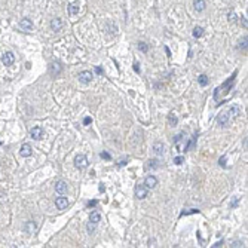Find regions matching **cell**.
I'll return each instance as SVG.
<instances>
[{
    "instance_id": "27",
    "label": "cell",
    "mask_w": 248,
    "mask_h": 248,
    "mask_svg": "<svg viewBox=\"0 0 248 248\" xmlns=\"http://www.w3.org/2000/svg\"><path fill=\"white\" fill-rule=\"evenodd\" d=\"M195 141H196V135H195V137L192 138V140L189 141V144L186 146V147H184V152H187V150H190V147H193V146H195Z\"/></svg>"
},
{
    "instance_id": "39",
    "label": "cell",
    "mask_w": 248,
    "mask_h": 248,
    "mask_svg": "<svg viewBox=\"0 0 248 248\" xmlns=\"http://www.w3.org/2000/svg\"><path fill=\"white\" fill-rule=\"evenodd\" d=\"M95 71H97V73H98V74H101V73H103V71H101V69H100V67H97V69H95Z\"/></svg>"
},
{
    "instance_id": "35",
    "label": "cell",
    "mask_w": 248,
    "mask_h": 248,
    "mask_svg": "<svg viewBox=\"0 0 248 248\" xmlns=\"http://www.w3.org/2000/svg\"><path fill=\"white\" fill-rule=\"evenodd\" d=\"M91 122H92V119H91V118H85V120H83V125H89Z\"/></svg>"
},
{
    "instance_id": "4",
    "label": "cell",
    "mask_w": 248,
    "mask_h": 248,
    "mask_svg": "<svg viewBox=\"0 0 248 248\" xmlns=\"http://www.w3.org/2000/svg\"><path fill=\"white\" fill-rule=\"evenodd\" d=\"M30 135H31V138H34V140L39 141V140L43 138V129L40 126H33L30 129Z\"/></svg>"
},
{
    "instance_id": "18",
    "label": "cell",
    "mask_w": 248,
    "mask_h": 248,
    "mask_svg": "<svg viewBox=\"0 0 248 248\" xmlns=\"http://www.w3.org/2000/svg\"><path fill=\"white\" fill-rule=\"evenodd\" d=\"M60 71H61L60 62H52V64H51V73H52V74H58Z\"/></svg>"
},
{
    "instance_id": "26",
    "label": "cell",
    "mask_w": 248,
    "mask_h": 248,
    "mask_svg": "<svg viewBox=\"0 0 248 248\" xmlns=\"http://www.w3.org/2000/svg\"><path fill=\"white\" fill-rule=\"evenodd\" d=\"M138 49H140L141 52H147V51H149V46H147V43L140 42V43H138Z\"/></svg>"
},
{
    "instance_id": "20",
    "label": "cell",
    "mask_w": 248,
    "mask_h": 248,
    "mask_svg": "<svg viewBox=\"0 0 248 248\" xmlns=\"http://www.w3.org/2000/svg\"><path fill=\"white\" fill-rule=\"evenodd\" d=\"M34 230H36V223L34 222H27V224H26L27 233H33Z\"/></svg>"
},
{
    "instance_id": "6",
    "label": "cell",
    "mask_w": 248,
    "mask_h": 248,
    "mask_svg": "<svg viewBox=\"0 0 248 248\" xmlns=\"http://www.w3.org/2000/svg\"><path fill=\"white\" fill-rule=\"evenodd\" d=\"M55 206L58 208V210H66L67 206H69V199L64 196H60L55 199Z\"/></svg>"
},
{
    "instance_id": "33",
    "label": "cell",
    "mask_w": 248,
    "mask_h": 248,
    "mask_svg": "<svg viewBox=\"0 0 248 248\" xmlns=\"http://www.w3.org/2000/svg\"><path fill=\"white\" fill-rule=\"evenodd\" d=\"M134 71H135V73H140V71H141V70H140V64H138V62H134Z\"/></svg>"
},
{
    "instance_id": "29",
    "label": "cell",
    "mask_w": 248,
    "mask_h": 248,
    "mask_svg": "<svg viewBox=\"0 0 248 248\" xmlns=\"http://www.w3.org/2000/svg\"><path fill=\"white\" fill-rule=\"evenodd\" d=\"M183 162H184V158H183V156H177V158H174V163H175V165H181Z\"/></svg>"
},
{
    "instance_id": "12",
    "label": "cell",
    "mask_w": 248,
    "mask_h": 248,
    "mask_svg": "<svg viewBox=\"0 0 248 248\" xmlns=\"http://www.w3.org/2000/svg\"><path fill=\"white\" fill-rule=\"evenodd\" d=\"M229 113L227 111H224V113H222V114H218V118H217V122H218V125H222V126H226L227 123H229Z\"/></svg>"
},
{
    "instance_id": "34",
    "label": "cell",
    "mask_w": 248,
    "mask_h": 248,
    "mask_svg": "<svg viewBox=\"0 0 248 248\" xmlns=\"http://www.w3.org/2000/svg\"><path fill=\"white\" fill-rule=\"evenodd\" d=\"M218 163H220L222 166H226V156H223V158H220V161H218Z\"/></svg>"
},
{
    "instance_id": "5",
    "label": "cell",
    "mask_w": 248,
    "mask_h": 248,
    "mask_svg": "<svg viewBox=\"0 0 248 248\" xmlns=\"http://www.w3.org/2000/svg\"><path fill=\"white\" fill-rule=\"evenodd\" d=\"M146 196H147V187L144 184H138L135 187V198L137 199H144Z\"/></svg>"
},
{
    "instance_id": "9",
    "label": "cell",
    "mask_w": 248,
    "mask_h": 248,
    "mask_svg": "<svg viewBox=\"0 0 248 248\" xmlns=\"http://www.w3.org/2000/svg\"><path fill=\"white\" fill-rule=\"evenodd\" d=\"M92 73L91 71H80L79 73V80L82 82V83H89L91 80H92Z\"/></svg>"
},
{
    "instance_id": "38",
    "label": "cell",
    "mask_w": 248,
    "mask_h": 248,
    "mask_svg": "<svg viewBox=\"0 0 248 248\" xmlns=\"http://www.w3.org/2000/svg\"><path fill=\"white\" fill-rule=\"evenodd\" d=\"M222 245H223V241H222V242H215L213 247H222Z\"/></svg>"
},
{
    "instance_id": "10",
    "label": "cell",
    "mask_w": 248,
    "mask_h": 248,
    "mask_svg": "<svg viewBox=\"0 0 248 248\" xmlns=\"http://www.w3.org/2000/svg\"><path fill=\"white\" fill-rule=\"evenodd\" d=\"M55 192L60 193V195H64V193L67 192V183L62 181V180L57 181V184H55Z\"/></svg>"
},
{
    "instance_id": "31",
    "label": "cell",
    "mask_w": 248,
    "mask_h": 248,
    "mask_svg": "<svg viewBox=\"0 0 248 248\" xmlns=\"http://www.w3.org/2000/svg\"><path fill=\"white\" fill-rule=\"evenodd\" d=\"M229 21L230 22H235L236 21V14L235 12H229Z\"/></svg>"
},
{
    "instance_id": "16",
    "label": "cell",
    "mask_w": 248,
    "mask_h": 248,
    "mask_svg": "<svg viewBox=\"0 0 248 248\" xmlns=\"http://www.w3.org/2000/svg\"><path fill=\"white\" fill-rule=\"evenodd\" d=\"M89 222L94 223V224H98V223L101 222V214L97 213V211L91 213V215H89Z\"/></svg>"
},
{
    "instance_id": "36",
    "label": "cell",
    "mask_w": 248,
    "mask_h": 248,
    "mask_svg": "<svg viewBox=\"0 0 248 248\" xmlns=\"http://www.w3.org/2000/svg\"><path fill=\"white\" fill-rule=\"evenodd\" d=\"M241 19H242V27L247 28V18H241Z\"/></svg>"
},
{
    "instance_id": "23",
    "label": "cell",
    "mask_w": 248,
    "mask_h": 248,
    "mask_svg": "<svg viewBox=\"0 0 248 248\" xmlns=\"http://www.w3.org/2000/svg\"><path fill=\"white\" fill-rule=\"evenodd\" d=\"M239 106H233V107H230V110L227 111L229 113V116H238L239 114Z\"/></svg>"
},
{
    "instance_id": "2",
    "label": "cell",
    "mask_w": 248,
    "mask_h": 248,
    "mask_svg": "<svg viewBox=\"0 0 248 248\" xmlns=\"http://www.w3.org/2000/svg\"><path fill=\"white\" fill-rule=\"evenodd\" d=\"M2 62H3L6 67H10V66L15 62V55H14L12 52H5V54L2 55Z\"/></svg>"
},
{
    "instance_id": "11",
    "label": "cell",
    "mask_w": 248,
    "mask_h": 248,
    "mask_svg": "<svg viewBox=\"0 0 248 248\" xmlns=\"http://www.w3.org/2000/svg\"><path fill=\"white\" fill-rule=\"evenodd\" d=\"M62 26H64V22H62L61 18H54L51 21V28L54 31H60L61 28H62Z\"/></svg>"
},
{
    "instance_id": "22",
    "label": "cell",
    "mask_w": 248,
    "mask_h": 248,
    "mask_svg": "<svg viewBox=\"0 0 248 248\" xmlns=\"http://www.w3.org/2000/svg\"><path fill=\"white\" fill-rule=\"evenodd\" d=\"M198 82H199V85L201 86H206L210 80H208V77H206L205 74H201V76L198 77Z\"/></svg>"
},
{
    "instance_id": "14",
    "label": "cell",
    "mask_w": 248,
    "mask_h": 248,
    "mask_svg": "<svg viewBox=\"0 0 248 248\" xmlns=\"http://www.w3.org/2000/svg\"><path fill=\"white\" fill-rule=\"evenodd\" d=\"M165 149V146L162 144V143H154L153 144V152H154V154H158V156H162L163 154V150Z\"/></svg>"
},
{
    "instance_id": "19",
    "label": "cell",
    "mask_w": 248,
    "mask_h": 248,
    "mask_svg": "<svg viewBox=\"0 0 248 248\" xmlns=\"http://www.w3.org/2000/svg\"><path fill=\"white\" fill-rule=\"evenodd\" d=\"M168 123H170L171 126H175V125L178 123V119H177V116H175L174 113H171V114H168Z\"/></svg>"
},
{
    "instance_id": "32",
    "label": "cell",
    "mask_w": 248,
    "mask_h": 248,
    "mask_svg": "<svg viewBox=\"0 0 248 248\" xmlns=\"http://www.w3.org/2000/svg\"><path fill=\"white\" fill-rule=\"evenodd\" d=\"M100 156H101L103 159H107V161H110V154L107 153V152H103V153L100 154Z\"/></svg>"
},
{
    "instance_id": "13",
    "label": "cell",
    "mask_w": 248,
    "mask_h": 248,
    "mask_svg": "<svg viewBox=\"0 0 248 248\" xmlns=\"http://www.w3.org/2000/svg\"><path fill=\"white\" fill-rule=\"evenodd\" d=\"M193 8L196 9L198 12H202V10L206 8L205 0H193Z\"/></svg>"
},
{
    "instance_id": "30",
    "label": "cell",
    "mask_w": 248,
    "mask_h": 248,
    "mask_svg": "<svg viewBox=\"0 0 248 248\" xmlns=\"http://www.w3.org/2000/svg\"><path fill=\"white\" fill-rule=\"evenodd\" d=\"M195 213H199V210H196V208H192V210H189V211H183V213H181V215H189V214H195Z\"/></svg>"
},
{
    "instance_id": "17",
    "label": "cell",
    "mask_w": 248,
    "mask_h": 248,
    "mask_svg": "<svg viewBox=\"0 0 248 248\" xmlns=\"http://www.w3.org/2000/svg\"><path fill=\"white\" fill-rule=\"evenodd\" d=\"M69 14L70 15H76V14H79V5H77V3H70L69 5Z\"/></svg>"
},
{
    "instance_id": "37",
    "label": "cell",
    "mask_w": 248,
    "mask_h": 248,
    "mask_svg": "<svg viewBox=\"0 0 248 248\" xmlns=\"http://www.w3.org/2000/svg\"><path fill=\"white\" fill-rule=\"evenodd\" d=\"M97 205V201H91V202H88V206H95Z\"/></svg>"
},
{
    "instance_id": "25",
    "label": "cell",
    "mask_w": 248,
    "mask_h": 248,
    "mask_svg": "<svg viewBox=\"0 0 248 248\" xmlns=\"http://www.w3.org/2000/svg\"><path fill=\"white\" fill-rule=\"evenodd\" d=\"M247 42H248V39H247V36L242 39L239 42V49H242V51H247Z\"/></svg>"
},
{
    "instance_id": "1",
    "label": "cell",
    "mask_w": 248,
    "mask_h": 248,
    "mask_svg": "<svg viewBox=\"0 0 248 248\" xmlns=\"http://www.w3.org/2000/svg\"><path fill=\"white\" fill-rule=\"evenodd\" d=\"M74 166H76L77 170H85V168H88V158H86L85 154H79V156H76V159H74Z\"/></svg>"
},
{
    "instance_id": "24",
    "label": "cell",
    "mask_w": 248,
    "mask_h": 248,
    "mask_svg": "<svg viewBox=\"0 0 248 248\" xmlns=\"http://www.w3.org/2000/svg\"><path fill=\"white\" fill-rule=\"evenodd\" d=\"M97 226H98V224H94V223H91V222L88 223V224H86V230H88V233H94L95 229H97Z\"/></svg>"
},
{
    "instance_id": "21",
    "label": "cell",
    "mask_w": 248,
    "mask_h": 248,
    "mask_svg": "<svg viewBox=\"0 0 248 248\" xmlns=\"http://www.w3.org/2000/svg\"><path fill=\"white\" fill-rule=\"evenodd\" d=\"M202 34H204V28H202V27H195V28H193V37L199 39Z\"/></svg>"
},
{
    "instance_id": "28",
    "label": "cell",
    "mask_w": 248,
    "mask_h": 248,
    "mask_svg": "<svg viewBox=\"0 0 248 248\" xmlns=\"http://www.w3.org/2000/svg\"><path fill=\"white\" fill-rule=\"evenodd\" d=\"M232 248H241V247H244V242L242 241H235V242H232Z\"/></svg>"
},
{
    "instance_id": "40",
    "label": "cell",
    "mask_w": 248,
    "mask_h": 248,
    "mask_svg": "<svg viewBox=\"0 0 248 248\" xmlns=\"http://www.w3.org/2000/svg\"><path fill=\"white\" fill-rule=\"evenodd\" d=\"M104 190H106V187H104L103 184H101V186H100V192H104Z\"/></svg>"
},
{
    "instance_id": "8",
    "label": "cell",
    "mask_w": 248,
    "mask_h": 248,
    "mask_svg": "<svg viewBox=\"0 0 248 248\" xmlns=\"http://www.w3.org/2000/svg\"><path fill=\"white\" fill-rule=\"evenodd\" d=\"M31 153H33V149H31V146L30 144H22L21 146V149H19V154L22 156V158H30L31 156Z\"/></svg>"
},
{
    "instance_id": "7",
    "label": "cell",
    "mask_w": 248,
    "mask_h": 248,
    "mask_svg": "<svg viewBox=\"0 0 248 248\" xmlns=\"http://www.w3.org/2000/svg\"><path fill=\"white\" fill-rule=\"evenodd\" d=\"M144 186L147 189H153L158 186V178L154 175H147L144 178Z\"/></svg>"
},
{
    "instance_id": "15",
    "label": "cell",
    "mask_w": 248,
    "mask_h": 248,
    "mask_svg": "<svg viewBox=\"0 0 248 248\" xmlns=\"http://www.w3.org/2000/svg\"><path fill=\"white\" fill-rule=\"evenodd\" d=\"M159 161L158 159H149L147 161V163H146V168L147 170H156V168H159Z\"/></svg>"
},
{
    "instance_id": "3",
    "label": "cell",
    "mask_w": 248,
    "mask_h": 248,
    "mask_svg": "<svg viewBox=\"0 0 248 248\" xmlns=\"http://www.w3.org/2000/svg\"><path fill=\"white\" fill-rule=\"evenodd\" d=\"M19 28L22 30V31H31L33 30V22H31V19H28V18H22L21 21H19Z\"/></svg>"
}]
</instances>
